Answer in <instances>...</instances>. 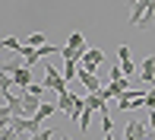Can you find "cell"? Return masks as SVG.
<instances>
[{
    "instance_id": "obj_23",
    "label": "cell",
    "mask_w": 155,
    "mask_h": 140,
    "mask_svg": "<svg viewBox=\"0 0 155 140\" xmlns=\"http://www.w3.org/2000/svg\"><path fill=\"white\" fill-rule=\"evenodd\" d=\"M127 3H130V6H136V0H127Z\"/></svg>"
},
{
    "instance_id": "obj_22",
    "label": "cell",
    "mask_w": 155,
    "mask_h": 140,
    "mask_svg": "<svg viewBox=\"0 0 155 140\" xmlns=\"http://www.w3.org/2000/svg\"><path fill=\"white\" fill-rule=\"evenodd\" d=\"M101 140H114V134H101Z\"/></svg>"
},
{
    "instance_id": "obj_20",
    "label": "cell",
    "mask_w": 155,
    "mask_h": 140,
    "mask_svg": "<svg viewBox=\"0 0 155 140\" xmlns=\"http://www.w3.org/2000/svg\"><path fill=\"white\" fill-rule=\"evenodd\" d=\"M117 58H120V61H124V58H130V48L120 45V48H117Z\"/></svg>"
},
{
    "instance_id": "obj_4",
    "label": "cell",
    "mask_w": 155,
    "mask_h": 140,
    "mask_svg": "<svg viewBox=\"0 0 155 140\" xmlns=\"http://www.w3.org/2000/svg\"><path fill=\"white\" fill-rule=\"evenodd\" d=\"M38 108H41V96H32L22 89V118H35Z\"/></svg>"
},
{
    "instance_id": "obj_10",
    "label": "cell",
    "mask_w": 155,
    "mask_h": 140,
    "mask_svg": "<svg viewBox=\"0 0 155 140\" xmlns=\"http://www.w3.org/2000/svg\"><path fill=\"white\" fill-rule=\"evenodd\" d=\"M13 86H16L13 76L6 73V70H0V96H13Z\"/></svg>"
},
{
    "instance_id": "obj_21",
    "label": "cell",
    "mask_w": 155,
    "mask_h": 140,
    "mask_svg": "<svg viewBox=\"0 0 155 140\" xmlns=\"http://www.w3.org/2000/svg\"><path fill=\"white\" fill-rule=\"evenodd\" d=\"M149 128L155 131V108H149Z\"/></svg>"
},
{
    "instance_id": "obj_17",
    "label": "cell",
    "mask_w": 155,
    "mask_h": 140,
    "mask_svg": "<svg viewBox=\"0 0 155 140\" xmlns=\"http://www.w3.org/2000/svg\"><path fill=\"white\" fill-rule=\"evenodd\" d=\"M67 45H70V48H86V38H82L79 32H73V35H70V41H67Z\"/></svg>"
},
{
    "instance_id": "obj_24",
    "label": "cell",
    "mask_w": 155,
    "mask_h": 140,
    "mask_svg": "<svg viewBox=\"0 0 155 140\" xmlns=\"http://www.w3.org/2000/svg\"><path fill=\"white\" fill-rule=\"evenodd\" d=\"M60 140H73V137H60Z\"/></svg>"
},
{
    "instance_id": "obj_9",
    "label": "cell",
    "mask_w": 155,
    "mask_h": 140,
    "mask_svg": "<svg viewBox=\"0 0 155 140\" xmlns=\"http://www.w3.org/2000/svg\"><path fill=\"white\" fill-rule=\"evenodd\" d=\"M82 111H86V96H76L73 93V111H70V121H79Z\"/></svg>"
},
{
    "instance_id": "obj_6",
    "label": "cell",
    "mask_w": 155,
    "mask_h": 140,
    "mask_svg": "<svg viewBox=\"0 0 155 140\" xmlns=\"http://www.w3.org/2000/svg\"><path fill=\"white\" fill-rule=\"evenodd\" d=\"M86 105L92 111H98V115H111V111H108V102H104L98 93H86Z\"/></svg>"
},
{
    "instance_id": "obj_7",
    "label": "cell",
    "mask_w": 155,
    "mask_h": 140,
    "mask_svg": "<svg viewBox=\"0 0 155 140\" xmlns=\"http://www.w3.org/2000/svg\"><path fill=\"white\" fill-rule=\"evenodd\" d=\"M139 76H143L146 83H155V54L143 58V64H139Z\"/></svg>"
},
{
    "instance_id": "obj_3",
    "label": "cell",
    "mask_w": 155,
    "mask_h": 140,
    "mask_svg": "<svg viewBox=\"0 0 155 140\" xmlns=\"http://www.w3.org/2000/svg\"><path fill=\"white\" fill-rule=\"evenodd\" d=\"M10 128L13 131H16V134H38V131H41V121H38V118H13V121H10Z\"/></svg>"
},
{
    "instance_id": "obj_19",
    "label": "cell",
    "mask_w": 155,
    "mask_h": 140,
    "mask_svg": "<svg viewBox=\"0 0 155 140\" xmlns=\"http://www.w3.org/2000/svg\"><path fill=\"white\" fill-rule=\"evenodd\" d=\"M111 80H124V70L120 67H111Z\"/></svg>"
},
{
    "instance_id": "obj_2",
    "label": "cell",
    "mask_w": 155,
    "mask_h": 140,
    "mask_svg": "<svg viewBox=\"0 0 155 140\" xmlns=\"http://www.w3.org/2000/svg\"><path fill=\"white\" fill-rule=\"evenodd\" d=\"M76 80L86 86V93H101V89H104L101 76H98V73H92V70H86L82 64H79V76H76Z\"/></svg>"
},
{
    "instance_id": "obj_13",
    "label": "cell",
    "mask_w": 155,
    "mask_h": 140,
    "mask_svg": "<svg viewBox=\"0 0 155 140\" xmlns=\"http://www.w3.org/2000/svg\"><path fill=\"white\" fill-rule=\"evenodd\" d=\"M0 48H6V51H22V41L19 38H13V35H6V38H0Z\"/></svg>"
},
{
    "instance_id": "obj_14",
    "label": "cell",
    "mask_w": 155,
    "mask_h": 140,
    "mask_svg": "<svg viewBox=\"0 0 155 140\" xmlns=\"http://www.w3.org/2000/svg\"><path fill=\"white\" fill-rule=\"evenodd\" d=\"M120 70H124L127 80H130V76H136V64H133V58H124V61H120Z\"/></svg>"
},
{
    "instance_id": "obj_18",
    "label": "cell",
    "mask_w": 155,
    "mask_h": 140,
    "mask_svg": "<svg viewBox=\"0 0 155 140\" xmlns=\"http://www.w3.org/2000/svg\"><path fill=\"white\" fill-rule=\"evenodd\" d=\"M146 108H155V89H152V93H146Z\"/></svg>"
},
{
    "instance_id": "obj_16",
    "label": "cell",
    "mask_w": 155,
    "mask_h": 140,
    "mask_svg": "<svg viewBox=\"0 0 155 140\" xmlns=\"http://www.w3.org/2000/svg\"><path fill=\"white\" fill-rule=\"evenodd\" d=\"M25 93H32V96H45L48 86H45V83H29V86H25Z\"/></svg>"
},
{
    "instance_id": "obj_11",
    "label": "cell",
    "mask_w": 155,
    "mask_h": 140,
    "mask_svg": "<svg viewBox=\"0 0 155 140\" xmlns=\"http://www.w3.org/2000/svg\"><path fill=\"white\" fill-rule=\"evenodd\" d=\"M54 111H57V102H41V108L35 111V118H38V121H45V118H51Z\"/></svg>"
},
{
    "instance_id": "obj_12",
    "label": "cell",
    "mask_w": 155,
    "mask_h": 140,
    "mask_svg": "<svg viewBox=\"0 0 155 140\" xmlns=\"http://www.w3.org/2000/svg\"><path fill=\"white\" fill-rule=\"evenodd\" d=\"M22 45H25V48H41V45H48V38H45V32H32Z\"/></svg>"
},
{
    "instance_id": "obj_5",
    "label": "cell",
    "mask_w": 155,
    "mask_h": 140,
    "mask_svg": "<svg viewBox=\"0 0 155 140\" xmlns=\"http://www.w3.org/2000/svg\"><path fill=\"white\" fill-rule=\"evenodd\" d=\"M101 61H104V51H101V48H86V58H82V67H86V70L95 73Z\"/></svg>"
},
{
    "instance_id": "obj_8",
    "label": "cell",
    "mask_w": 155,
    "mask_h": 140,
    "mask_svg": "<svg viewBox=\"0 0 155 140\" xmlns=\"http://www.w3.org/2000/svg\"><path fill=\"white\" fill-rule=\"evenodd\" d=\"M57 108L63 111V115H70V111H73V93H70V89L57 93Z\"/></svg>"
},
{
    "instance_id": "obj_1",
    "label": "cell",
    "mask_w": 155,
    "mask_h": 140,
    "mask_svg": "<svg viewBox=\"0 0 155 140\" xmlns=\"http://www.w3.org/2000/svg\"><path fill=\"white\" fill-rule=\"evenodd\" d=\"M3 70H6V73H10V76H13V83H16L19 89H25V86H29V83H32V67L19 64V61H16V64H6Z\"/></svg>"
},
{
    "instance_id": "obj_15",
    "label": "cell",
    "mask_w": 155,
    "mask_h": 140,
    "mask_svg": "<svg viewBox=\"0 0 155 140\" xmlns=\"http://www.w3.org/2000/svg\"><path fill=\"white\" fill-rule=\"evenodd\" d=\"M54 137H57V134H54V131H51V128H41V131H38V134H32L29 140H54Z\"/></svg>"
}]
</instances>
